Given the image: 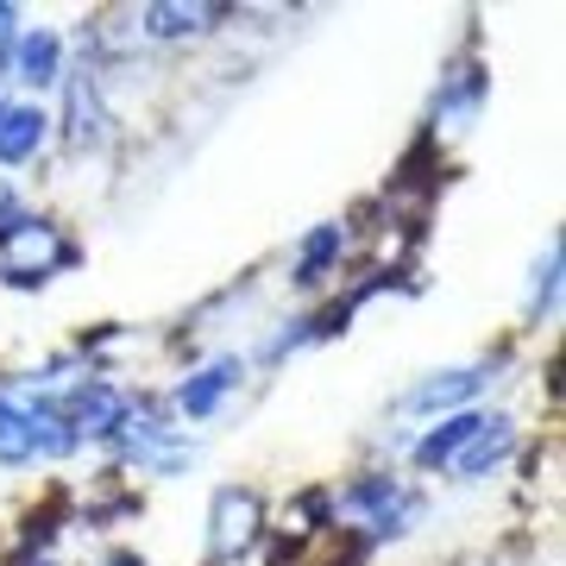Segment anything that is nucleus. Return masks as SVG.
Here are the masks:
<instances>
[{
	"instance_id": "nucleus-4",
	"label": "nucleus",
	"mask_w": 566,
	"mask_h": 566,
	"mask_svg": "<svg viewBox=\"0 0 566 566\" xmlns=\"http://www.w3.org/2000/svg\"><path fill=\"white\" fill-rule=\"evenodd\" d=\"M491 385V365H460V371H434V378H422V385L403 397V409H416V416H441V409H460L472 403L479 390Z\"/></svg>"
},
{
	"instance_id": "nucleus-1",
	"label": "nucleus",
	"mask_w": 566,
	"mask_h": 566,
	"mask_svg": "<svg viewBox=\"0 0 566 566\" xmlns=\"http://www.w3.org/2000/svg\"><path fill=\"white\" fill-rule=\"evenodd\" d=\"M259 528H264L259 491H245V485L214 491V510H208V554H214V560H240L245 547L259 542Z\"/></svg>"
},
{
	"instance_id": "nucleus-12",
	"label": "nucleus",
	"mask_w": 566,
	"mask_h": 566,
	"mask_svg": "<svg viewBox=\"0 0 566 566\" xmlns=\"http://www.w3.org/2000/svg\"><path fill=\"white\" fill-rule=\"evenodd\" d=\"M479 422H485V416H472V409H465V416H447V422H434L422 441H416V465H422V472H434V465H453V453L472 441V428H479Z\"/></svg>"
},
{
	"instance_id": "nucleus-15",
	"label": "nucleus",
	"mask_w": 566,
	"mask_h": 566,
	"mask_svg": "<svg viewBox=\"0 0 566 566\" xmlns=\"http://www.w3.org/2000/svg\"><path fill=\"white\" fill-rule=\"evenodd\" d=\"M560 296V245H547V259L535 264V290H528V322H547Z\"/></svg>"
},
{
	"instance_id": "nucleus-3",
	"label": "nucleus",
	"mask_w": 566,
	"mask_h": 566,
	"mask_svg": "<svg viewBox=\"0 0 566 566\" xmlns=\"http://www.w3.org/2000/svg\"><path fill=\"white\" fill-rule=\"evenodd\" d=\"M485 70L479 63H460L453 76H441L434 88V133H465V126L479 120V102H485Z\"/></svg>"
},
{
	"instance_id": "nucleus-8",
	"label": "nucleus",
	"mask_w": 566,
	"mask_h": 566,
	"mask_svg": "<svg viewBox=\"0 0 566 566\" xmlns=\"http://www.w3.org/2000/svg\"><path fill=\"white\" fill-rule=\"evenodd\" d=\"M102 95H95V82L88 76H70L63 82V139L76 145V151H88V145H102Z\"/></svg>"
},
{
	"instance_id": "nucleus-5",
	"label": "nucleus",
	"mask_w": 566,
	"mask_h": 566,
	"mask_svg": "<svg viewBox=\"0 0 566 566\" xmlns=\"http://www.w3.org/2000/svg\"><path fill=\"white\" fill-rule=\"evenodd\" d=\"M510 447H516V422H510V416H485V422L472 428V441L453 453V479H465V485L485 479L491 465L510 460Z\"/></svg>"
},
{
	"instance_id": "nucleus-17",
	"label": "nucleus",
	"mask_w": 566,
	"mask_h": 566,
	"mask_svg": "<svg viewBox=\"0 0 566 566\" xmlns=\"http://www.w3.org/2000/svg\"><path fill=\"white\" fill-rule=\"evenodd\" d=\"M0 120H7V102H0Z\"/></svg>"
},
{
	"instance_id": "nucleus-14",
	"label": "nucleus",
	"mask_w": 566,
	"mask_h": 566,
	"mask_svg": "<svg viewBox=\"0 0 566 566\" xmlns=\"http://www.w3.org/2000/svg\"><path fill=\"white\" fill-rule=\"evenodd\" d=\"M32 460V428H25V403L0 390V465H25Z\"/></svg>"
},
{
	"instance_id": "nucleus-6",
	"label": "nucleus",
	"mask_w": 566,
	"mask_h": 566,
	"mask_svg": "<svg viewBox=\"0 0 566 566\" xmlns=\"http://www.w3.org/2000/svg\"><path fill=\"white\" fill-rule=\"evenodd\" d=\"M240 378H245V359L227 353V359H214L208 371L182 378V385H177V409H182V416H196V422H208V416L227 403V390H240Z\"/></svg>"
},
{
	"instance_id": "nucleus-9",
	"label": "nucleus",
	"mask_w": 566,
	"mask_h": 566,
	"mask_svg": "<svg viewBox=\"0 0 566 566\" xmlns=\"http://www.w3.org/2000/svg\"><path fill=\"white\" fill-rule=\"evenodd\" d=\"M340 252H346V227L340 221H322L303 240V252H296V277H290V283H296V290H322L327 271L340 264Z\"/></svg>"
},
{
	"instance_id": "nucleus-11",
	"label": "nucleus",
	"mask_w": 566,
	"mask_h": 566,
	"mask_svg": "<svg viewBox=\"0 0 566 566\" xmlns=\"http://www.w3.org/2000/svg\"><path fill=\"white\" fill-rule=\"evenodd\" d=\"M44 133H51L44 107H7V120H0V164H25V158H39Z\"/></svg>"
},
{
	"instance_id": "nucleus-13",
	"label": "nucleus",
	"mask_w": 566,
	"mask_h": 566,
	"mask_svg": "<svg viewBox=\"0 0 566 566\" xmlns=\"http://www.w3.org/2000/svg\"><path fill=\"white\" fill-rule=\"evenodd\" d=\"M139 20H145L151 39H189V32H202L208 20H221V7H170V0H158V7H145Z\"/></svg>"
},
{
	"instance_id": "nucleus-7",
	"label": "nucleus",
	"mask_w": 566,
	"mask_h": 566,
	"mask_svg": "<svg viewBox=\"0 0 566 566\" xmlns=\"http://www.w3.org/2000/svg\"><path fill=\"white\" fill-rule=\"evenodd\" d=\"M13 82H25V88L63 82V39L51 32V25H32V32L13 39Z\"/></svg>"
},
{
	"instance_id": "nucleus-2",
	"label": "nucleus",
	"mask_w": 566,
	"mask_h": 566,
	"mask_svg": "<svg viewBox=\"0 0 566 566\" xmlns=\"http://www.w3.org/2000/svg\"><path fill=\"white\" fill-rule=\"evenodd\" d=\"M57 409H63V422L76 428V441H114L133 403H126V390H114L107 378H88V385H76L70 397H57Z\"/></svg>"
},
{
	"instance_id": "nucleus-16",
	"label": "nucleus",
	"mask_w": 566,
	"mask_h": 566,
	"mask_svg": "<svg viewBox=\"0 0 566 566\" xmlns=\"http://www.w3.org/2000/svg\"><path fill=\"white\" fill-rule=\"evenodd\" d=\"M13 25H20V13H13V7H0V51H7V44L20 39V32H13Z\"/></svg>"
},
{
	"instance_id": "nucleus-10",
	"label": "nucleus",
	"mask_w": 566,
	"mask_h": 566,
	"mask_svg": "<svg viewBox=\"0 0 566 566\" xmlns=\"http://www.w3.org/2000/svg\"><path fill=\"white\" fill-rule=\"evenodd\" d=\"M25 428H32V460H70L76 453V428L63 422V409H57V397H39V403H25Z\"/></svg>"
}]
</instances>
